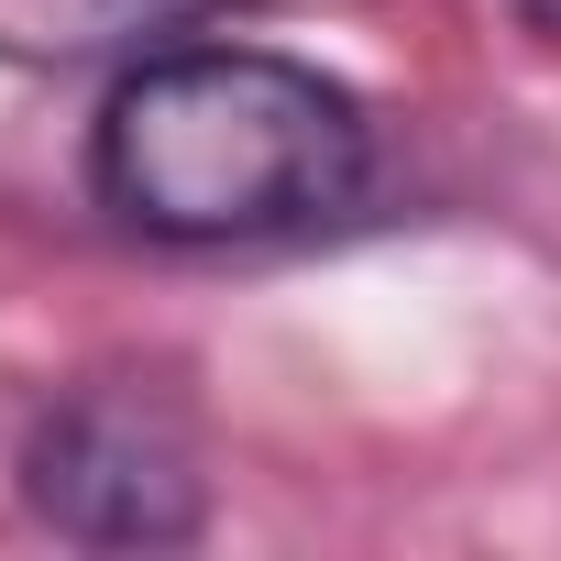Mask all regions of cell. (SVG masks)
<instances>
[{"label": "cell", "instance_id": "obj_1", "mask_svg": "<svg viewBox=\"0 0 561 561\" xmlns=\"http://www.w3.org/2000/svg\"><path fill=\"white\" fill-rule=\"evenodd\" d=\"M375 111L287 45H154L89 122V198L165 253H242L353 220Z\"/></svg>", "mask_w": 561, "mask_h": 561}, {"label": "cell", "instance_id": "obj_4", "mask_svg": "<svg viewBox=\"0 0 561 561\" xmlns=\"http://www.w3.org/2000/svg\"><path fill=\"white\" fill-rule=\"evenodd\" d=\"M517 23H528V34H550V45H561V0H517Z\"/></svg>", "mask_w": 561, "mask_h": 561}, {"label": "cell", "instance_id": "obj_3", "mask_svg": "<svg viewBox=\"0 0 561 561\" xmlns=\"http://www.w3.org/2000/svg\"><path fill=\"white\" fill-rule=\"evenodd\" d=\"M231 0H0V56L12 67H89V56H154L220 23Z\"/></svg>", "mask_w": 561, "mask_h": 561}, {"label": "cell", "instance_id": "obj_2", "mask_svg": "<svg viewBox=\"0 0 561 561\" xmlns=\"http://www.w3.org/2000/svg\"><path fill=\"white\" fill-rule=\"evenodd\" d=\"M23 517L78 550H187L209 528V462L198 419L154 375H89L34 408L12 451Z\"/></svg>", "mask_w": 561, "mask_h": 561}]
</instances>
